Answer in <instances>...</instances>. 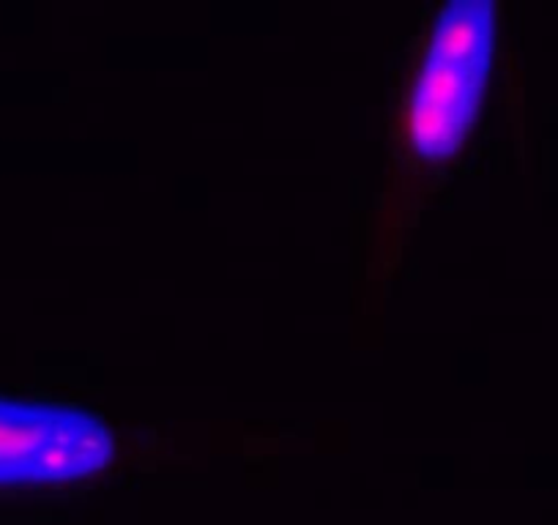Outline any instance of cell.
I'll list each match as a JSON object with an SVG mask.
<instances>
[{
	"label": "cell",
	"mask_w": 558,
	"mask_h": 525,
	"mask_svg": "<svg viewBox=\"0 0 558 525\" xmlns=\"http://www.w3.org/2000/svg\"><path fill=\"white\" fill-rule=\"evenodd\" d=\"M487 77L490 72L444 66L425 58L408 110V132L418 157L444 162L460 151L480 115Z\"/></svg>",
	"instance_id": "1"
},
{
	"label": "cell",
	"mask_w": 558,
	"mask_h": 525,
	"mask_svg": "<svg viewBox=\"0 0 558 525\" xmlns=\"http://www.w3.org/2000/svg\"><path fill=\"white\" fill-rule=\"evenodd\" d=\"M116 457V438L94 414L63 405L45 452L36 463L34 481H77L99 474Z\"/></svg>",
	"instance_id": "2"
},
{
	"label": "cell",
	"mask_w": 558,
	"mask_h": 525,
	"mask_svg": "<svg viewBox=\"0 0 558 525\" xmlns=\"http://www.w3.org/2000/svg\"><path fill=\"white\" fill-rule=\"evenodd\" d=\"M498 20L490 0H452L438 12L427 39V58L444 66L490 72Z\"/></svg>",
	"instance_id": "3"
},
{
	"label": "cell",
	"mask_w": 558,
	"mask_h": 525,
	"mask_svg": "<svg viewBox=\"0 0 558 525\" xmlns=\"http://www.w3.org/2000/svg\"><path fill=\"white\" fill-rule=\"evenodd\" d=\"M63 405L0 398V476L3 487L36 485L34 471Z\"/></svg>",
	"instance_id": "4"
},
{
	"label": "cell",
	"mask_w": 558,
	"mask_h": 525,
	"mask_svg": "<svg viewBox=\"0 0 558 525\" xmlns=\"http://www.w3.org/2000/svg\"><path fill=\"white\" fill-rule=\"evenodd\" d=\"M0 487H3V476H0Z\"/></svg>",
	"instance_id": "5"
}]
</instances>
